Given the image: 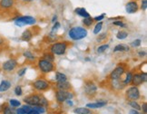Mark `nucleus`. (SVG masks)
<instances>
[{
  "instance_id": "obj_52",
  "label": "nucleus",
  "mask_w": 147,
  "mask_h": 114,
  "mask_svg": "<svg viewBox=\"0 0 147 114\" xmlns=\"http://www.w3.org/2000/svg\"><path fill=\"white\" fill-rule=\"evenodd\" d=\"M27 114H40V113H39L37 111H36V110H34V109H32L29 112H28Z\"/></svg>"
},
{
  "instance_id": "obj_2",
  "label": "nucleus",
  "mask_w": 147,
  "mask_h": 114,
  "mask_svg": "<svg viewBox=\"0 0 147 114\" xmlns=\"http://www.w3.org/2000/svg\"><path fill=\"white\" fill-rule=\"evenodd\" d=\"M67 48H68V43L65 41H60V42H55L53 44H51V46L49 48V51L51 54H53L54 55H64Z\"/></svg>"
},
{
  "instance_id": "obj_14",
  "label": "nucleus",
  "mask_w": 147,
  "mask_h": 114,
  "mask_svg": "<svg viewBox=\"0 0 147 114\" xmlns=\"http://www.w3.org/2000/svg\"><path fill=\"white\" fill-rule=\"evenodd\" d=\"M15 5V0H0V9H10Z\"/></svg>"
},
{
  "instance_id": "obj_13",
  "label": "nucleus",
  "mask_w": 147,
  "mask_h": 114,
  "mask_svg": "<svg viewBox=\"0 0 147 114\" xmlns=\"http://www.w3.org/2000/svg\"><path fill=\"white\" fill-rule=\"evenodd\" d=\"M106 104H107V101H99L92 102V103H87L86 107H87L88 109L94 110V109H99V108H103V107L106 106Z\"/></svg>"
},
{
  "instance_id": "obj_49",
  "label": "nucleus",
  "mask_w": 147,
  "mask_h": 114,
  "mask_svg": "<svg viewBox=\"0 0 147 114\" xmlns=\"http://www.w3.org/2000/svg\"><path fill=\"white\" fill-rule=\"evenodd\" d=\"M129 114H143V113H141V111H136V110L132 109V110H130Z\"/></svg>"
},
{
  "instance_id": "obj_23",
  "label": "nucleus",
  "mask_w": 147,
  "mask_h": 114,
  "mask_svg": "<svg viewBox=\"0 0 147 114\" xmlns=\"http://www.w3.org/2000/svg\"><path fill=\"white\" fill-rule=\"evenodd\" d=\"M55 78L56 82H63L67 81V76L65 74V73L61 72H55Z\"/></svg>"
},
{
  "instance_id": "obj_9",
  "label": "nucleus",
  "mask_w": 147,
  "mask_h": 114,
  "mask_svg": "<svg viewBox=\"0 0 147 114\" xmlns=\"http://www.w3.org/2000/svg\"><path fill=\"white\" fill-rule=\"evenodd\" d=\"M18 66V62L16 59H8L3 62L2 70L5 72H12L16 70V68Z\"/></svg>"
},
{
  "instance_id": "obj_55",
  "label": "nucleus",
  "mask_w": 147,
  "mask_h": 114,
  "mask_svg": "<svg viewBox=\"0 0 147 114\" xmlns=\"http://www.w3.org/2000/svg\"><path fill=\"white\" fill-rule=\"evenodd\" d=\"M5 105V104H1V105H0V112H2V111H3V109H4Z\"/></svg>"
},
{
  "instance_id": "obj_3",
  "label": "nucleus",
  "mask_w": 147,
  "mask_h": 114,
  "mask_svg": "<svg viewBox=\"0 0 147 114\" xmlns=\"http://www.w3.org/2000/svg\"><path fill=\"white\" fill-rule=\"evenodd\" d=\"M37 68L41 73H43V74H47V73L52 72L53 71H55V66L54 62L41 58L37 61Z\"/></svg>"
},
{
  "instance_id": "obj_4",
  "label": "nucleus",
  "mask_w": 147,
  "mask_h": 114,
  "mask_svg": "<svg viewBox=\"0 0 147 114\" xmlns=\"http://www.w3.org/2000/svg\"><path fill=\"white\" fill-rule=\"evenodd\" d=\"M32 87L38 93H44L50 89L51 84L47 80L44 78H38L32 82Z\"/></svg>"
},
{
  "instance_id": "obj_30",
  "label": "nucleus",
  "mask_w": 147,
  "mask_h": 114,
  "mask_svg": "<svg viewBox=\"0 0 147 114\" xmlns=\"http://www.w3.org/2000/svg\"><path fill=\"white\" fill-rule=\"evenodd\" d=\"M109 48V44H101V45H99V46L97 47V49H96V52H97V54H103V53H105V51Z\"/></svg>"
},
{
  "instance_id": "obj_29",
  "label": "nucleus",
  "mask_w": 147,
  "mask_h": 114,
  "mask_svg": "<svg viewBox=\"0 0 147 114\" xmlns=\"http://www.w3.org/2000/svg\"><path fill=\"white\" fill-rule=\"evenodd\" d=\"M103 21H100V22H97V24L95 25L94 28V35H99V33L101 32L102 28H103Z\"/></svg>"
},
{
  "instance_id": "obj_35",
  "label": "nucleus",
  "mask_w": 147,
  "mask_h": 114,
  "mask_svg": "<svg viewBox=\"0 0 147 114\" xmlns=\"http://www.w3.org/2000/svg\"><path fill=\"white\" fill-rule=\"evenodd\" d=\"M107 36H108V34H107V33H102V34H100V35L98 36V37L96 38V41L98 43L105 42V41H106V40H107V38H108Z\"/></svg>"
},
{
  "instance_id": "obj_6",
  "label": "nucleus",
  "mask_w": 147,
  "mask_h": 114,
  "mask_svg": "<svg viewBox=\"0 0 147 114\" xmlns=\"http://www.w3.org/2000/svg\"><path fill=\"white\" fill-rule=\"evenodd\" d=\"M55 95V100L58 103H63L66 100H72L74 98V93L71 91L56 90Z\"/></svg>"
},
{
  "instance_id": "obj_48",
  "label": "nucleus",
  "mask_w": 147,
  "mask_h": 114,
  "mask_svg": "<svg viewBox=\"0 0 147 114\" xmlns=\"http://www.w3.org/2000/svg\"><path fill=\"white\" fill-rule=\"evenodd\" d=\"M137 54H138V55H139V57H141V58H143V57H144L145 55H146V52L144 50H141V51H138L137 52Z\"/></svg>"
},
{
  "instance_id": "obj_47",
  "label": "nucleus",
  "mask_w": 147,
  "mask_h": 114,
  "mask_svg": "<svg viewBox=\"0 0 147 114\" xmlns=\"http://www.w3.org/2000/svg\"><path fill=\"white\" fill-rule=\"evenodd\" d=\"M140 74H141V77H142V79H143V81H144V82H147V73L144 72H140Z\"/></svg>"
},
{
  "instance_id": "obj_42",
  "label": "nucleus",
  "mask_w": 147,
  "mask_h": 114,
  "mask_svg": "<svg viewBox=\"0 0 147 114\" xmlns=\"http://www.w3.org/2000/svg\"><path fill=\"white\" fill-rule=\"evenodd\" d=\"M139 8H141L144 11L147 9V0H142L141 1V7H139Z\"/></svg>"
},
{
  "instance_id": "obj_7",
  "label": "nucleus",
  "mask_w": 147,
  "mask_h": 114,
  "mask_svg": "<svg viewBox=\"0 0 147 114\" xmlns=\"http://www.w3.org/2000/svg\"><path fill=\"white\" fill-rule=\"evenodd\" d=\"M125 98L127 101H138L141 99V93L137 86H130L125 91Z\"/></svg>"
},
{
  "instance_id": "obj_40",
  "label": "nucleus",
  "mask_w": 147,
  "mask_h": 114,
  "mask_svg": "<svg viewBox=\"0 0 147 114\" xmlns=\"http://www.w3.org/2000/svg\"><path fill=\"white\" fill-rule=\"evenodd\" d=\"M141 44H142V41H141V39H135L134 41H133L131 43V46L132 47H139Z\"/></svg>"
},
{
  "instance_id": "obj_46",
  "label": "nucleus",
  "mask_w": 147,
  "mask_h": 114,
  "mask_svg": "<svg viewBox=\"0 0 147 114\" xmlns=\"http://www.w3.org/2000/svg\"><path fill=\"white\" fill-rule=\"evenodd\" d=\"M16 114H26V112L23 110V108L18 107V108H16Z\"/></svg>"
},
{
  "instance_id": "obj_16",
  "label": "nucleus",
  "mask_w": 147,
  "mask_h": 114,
  "mask_svg": "<svg viewBox=\"0 0 147 114\" xmlns=\"http://www.w3.org/2000/svg\"><path fill=\"white\" fill-rule=\"evenodd\" d=\"M55 88L57 90H63V91H71L72 90V85L71 83L66 81L63 82H56Z\"/></svg>"
},
{
  "instance_id": "obj_50",
  "label": "nucleus",
  "mask_w": 147,
  "mask_h": 114,
  "mask_svg": "<svg viewBox=\"0 0 147 114\" xmlns=\"http://www.w3.org/2000/svg\"><path fill=\"white\" fill-rule=\"evenodd\" d=\"M5 38L2 36H0V46H3V45L5 44Z\"/></svg>"
},
{
  "instance_id": "obj_32",
  "label": "nucleus",
  "mask_w": 147,
  "mask_h": 114,
  "mask_svg": "<svg viewBox=\"0 0 147 114\" xmlns=\"http://www.w3.org/2000/svg\"><path fill=\"white\" fill-rule=\"evenodd\" d=\"M43 59L54 62H55V55H54L53 54H51L50 52H49V53H48V52H47V53H45L44 55H43Z\"/></svg>"
},
{
  "instance_id": "obj_38",
  "label": "nucleus",
  "mask_w": 147,
  "mask_h": 114,
  "mask_svg": "<svg viewBox=\"0 0 147 114\" xmlns=\"http://www.w3.org/2000/svg\"><path fill=\"white\" fill-rule=\"evenodd\" d=\"M14 93L16 96H22V94H23V90H22L21 85H16L15 87Z\"/></svg>"
},
{
  "instance_id": "obj_10",
  "label": "nucleus",
  "mask_w": 147,
  "mask_h": 114,
  "mask_svg": "<svg viewBox=\"0 0 147 114\" xmlns=\"http://www.w3.org/2000/svg\"><path fill=\"white\" fill-rule=\"evenodd\" d=\"M126 69H125V66H123L122 64H118L117 67L115 69H114L109 75L110 80H117V79H121L122 76L124 74Z\"/></svg>"
},
{
  "instance_id": "obj_24",
  "label": "nucleus",
  "mask_w": 147,
  "mask_h": 114,
  "mask_svg": "<svg viewBox=\"0 0 147 114\" xmlns=\"http://www.w3.org/2000/svg\"><path fill=\"white\" fill-rule=\"evenodd\" d=\"M124 74H125V77H124V79L123 80V83L124 86H127V85H130L131 84V82H132V78H133V74L134 73L131 72V71H129V72H124Z\"/></svg>"
},
{
  "instance_id": "obj_51",
  "label": "nucleus",
  "mask_w": 147,
  "mask_h": 114,
  "mask_svg": "<svg viewBox=\"0 0 147 114\" xmlns=\"http://www.w3.org/2000/svg\"><path fill=\"white\" fill-rule=\"evenodd\" d=\"M65 102H66V104L68 105V106H70V107H73L74 106V102H73L72 100H66Z\"/></svg>"
},
{
  "instance_id": "obj_45",
  "label": "nucleus",
  "mask_w": 147,
  "mask_h": 114,
  "mask_svg": "<svg viewBox=\"0 0 147 114\" xmlns=\"http://www.w3.org/2000/svg\"><path fill=\"white\" fill-rule=\"evenodd\" d=\"M105 14H102V15H100L98 16H95V17L94 18V21H95V22H100V21H102V20L105 18Z\"/></svg>"
},
{
  "instance_id": "obj_11",
  "label": "nucleus",
  "mask_w": 147,
  "mask_h": 114,
  "mask_svg": "<svg viewBox=\"0 0 147 114\" xmlns=\"http://www.w3.org/2000/svg\"><path fill=\"white\" fill-rule=\"evenodd\" d=\"M40 95L38 93H33L30 95H27L24 98V101L26 102V104H28L32 107L39 105V101H40Z\"/></svg>"
},
{
  "instance_id": "obj_25",
  "label": "nucleus",
  "mask_w": 147,
  "mask_h": 114,
  "mask_svg": "<svg viewBox=\"0 0 147 114\" xmlns=\"http://www.w3.org/2000/svg\"><path fill=\"white\" fill-rule=\"evenodd\" d=\"M94 18L91 17V16L84 18V20H83V25L84 27H91L94 25Z\"/></svg>"
},
{
  "instance_id": "obj_31",
  "label": "nucleus",
  "mask_w": 147,
  "mask_h": 114,
  "mask_svg": "<svg viewBox=\"0 0 147 114\" xmlns=\"http://www.w3.org/2000/svg\"><path fill=\"white\" fill-rule=\"evenodd\" d=\"M8 103H9V106H11L12 108H18V107L21 106L20 101L16 100V99H11V100H9Z\"/></svg>"
},
{
  "instance_id": "obj_18",
  "label": "nucleus",
  "mask_w": 147,
  "mask_h": 114,
  "mask_svg": "<svg viewBox=\"0 0 147 114\" xmlns=\"http://www.w3.org/2000/svg\"><path fill=\"white\" fill-rule=\"evenodd\" d=\"M111 85H112V88L114 90H123L124 85L122 82V80L120 79H117V80H111Z\"/></svg>"
},
{
  "instance_id": "obj_26",
  "label": "nucleus",
  "mask_w": 147,
  "mask_h": 114,
  "mask_svg": "<svg viewBox=\"0 0 147 114\" xmlns=\"http://www.w3.org/2000/svg\"><path fill=\"white\" fill-rule=\"evenodd\" d=\"M2 114H16V109L9 105H5L2 111Z\"/></svg>"
},
{
  "instance_id": "obj_1",
  "label": "nucleus",
  "mask_w": 147,
  "mask_h": 114,
  "mask_svg": "<svg viewBox=\"0 0 147 114\" xmlns=\"http://www.w3.org/2000/svg\"><path fill=\"white\" fill-rule=\"evenodd\" d=\"M88 35V31L86 27L83 26H73L68 31L69 37L74 41H79L86 38Z\"/></svg>"
},
{
  "instance_id": "obj_41",
  "label": "nucleus",
  "mask_w": 147,
  "mask_h": 114,
  "mask_svg": "<svg viewBox=\"0 0 147 114\" xmlns=\"http://www.w3.org/2000/svg\"><path fill=\"white\" fill-rule=\"evenodd\" d=\"M26 72H27V68L26 67H23V68H21V69H19L18 71V75L19 77H23L26 73Z\"/></svg>"
},
{
  "instance_id": "obj_15",
  "label": "nucleus",
  "mask_w": 147,
  "mask_h": 114,
  "mask_svg": "<svg viewBox=\"0 0 147 114\" xmlns=\"http://www.w3.org/2000/svg\"><path fill=\"white\" fill-rule=\"evenodd\" d=\"M144 83V81L142 77H141V74L138 72L136 73H134L133 74V78H132V82H131V84L134 85V86H140V85H142Z\"/></svg>"
},
{
  "instance_id": "obj_5",
  "label": "nucleus",
  "mask_w": 147,
  "mask_h": 114,
  "mask_svg": "<svg viewBox=\"0 0 147 114\" xmlns=\"http://www.w3.org/2000/svg\"><path fill=\"white\" fill-rule=\"evenodd\" d=\"M14 23L16 26L23 27L25 25H35L36 23V20L35 17H33L31 15H23L18 16L14 20Z\"/></svg>"
},
{
  "instance_id": "obj_12",
  "label": "nucleus",
  "mask_w": 147,
  "mask_h": 114,
  "mask_svg": "<svg viewBox=\"0 0 147 114\" xmlns=\"http://www.w3.org/2000/svg\"><path fill=\"white\" fill-rule=\"evenodd\" d=\"M139 10V5L137 1H130L125 5V11L128 14H134Z\"/></svg>"
},
{
  "instance_id": "obj_44",
  "label": "nucleus",
  "mask_w": 147,
  "mask_h": 114,
  "mask_svg": "<svg viewBox=\"0 0 147 114\" xmlns=\"http://www.w3.org/2000/svg\"><path fill=\"white\" fill-rule=\"evenodd\" d=\"M141 111H143V114H147V103L143 102L142 106H141Z\"/></svg>"
},
{
  "instance_id": "obj_36",
  "label": "nucleus",
  "mask_w": 147,
  "mask_h": 114,
  "mask_svg": "<svg viewBox=\"0 0 147 114\" xmlns=\"http://www.w3.org/2000/svg\"><path fill=\"white\" fill-rule=\"evenodd\" d=\"M33 109H34V110H36V111H37L40 114H44V113H46V112H47V108H46V107H44V106H41V105L34 106V107H33Z\"/></svg>"
},
{
  "instance_id": "obj_22",
  "label": "nucleus",
  "mask_w": 147,
  "mask_h": 114,
  "mask_svg": "<svg viewBox=\"0 0 147 114\" xmlns=\"http://www.w3.org/2000/svg\"><path fill=\"white\" fill-rule=\"evenodd\" d=\"M76 114H93L91 109H88L87 107H78L74 110Z\"/></svg>"
},
{
  "instance_id": "obj_54",
  "label": "nucleus",
  "mask_w": 147,
  "mask_h": 114,
  "mask_svg": "<svg viewBox=\"0 0 147 114\" xmlns=\"http://www.w3.org/2000/svg\"><path fill=\"white\" fill-rule=\"evenodd\" d=\"M22 2H24V3H31V2H33L34 0H21Z\"/></svg>"
},
{
  "instance_id": "obj_28",
  "label": "nucleus",
  "mask_w": 147,
  "mask_h": 114,
  "mask_svg": "<svg viewBox=\"0 0 147 114\" xmlns=\"http://www.w3.org/2000/svg\"><path fill=\"white\" fill-rule=\"evenodd\" d=\"M23 56L26 59L29 60V61H35L36 59V57L31 52V51H25V52L23 53Z\"/></svg>"
},
{
  "instance_id": "obj_17",
  "label": "nucleus",
  "mask_w": 147,
  "mask_h": 114,
  "mask_svg": "<svg viewBox=\"0 0 147 114\" xmlns=\"http://www.w3.org/2000/svg\"><path fill=\"white\" fill-rule=\"evenodd\" d=\"M12 84L8 80H2L0 82V93H5L11 88Z\"/></svg>"
},
{
  "instance_id": "obj_39",
  "label": "nucleus",
  "mask_w": 147,
  "mask_h": 114,
  "mask_svg": "<svg viewBox=\"0 0 147 114\" xmlns=\"http://www.w3.org/2000/svg\"><path fill=\"white\" fill-rule=\"evenodd\" d=\"M60 27H61V24L58 21H56L55 23H54V25L52 27V29H51V34H54L55 32H56Z\"/></svg>"
},
{
  "instance_id": "obj_33",
  "label": "nucleus",
  "mask_w": 147,
  "mask_h": 114,
  "mask_svg": "<svg viewBox=\"0 0 147 114\" xmlns=\"http://www.w3.org/2000/svg\"><path fill=\"white\" fill-rule=\"evenodd\" d=\"M127 36H128V33L126 31L121 30L116 34V38L118 40H123V39H125Z\"/></svg>"
},
{
  "instance_id": "obj_43",
  "label": "nucleus",
  "mask_w": 147,
  "mask_h": 114,
  "mask_svg": "<svg viewBox=\"0 0 147 114\" xmlns=\"http://www.w3.org/2000/svg\"><path fill=\"white\" fill-rule=\"evenodd\" d=\"M22 108H23V110L25 111L26 114H27L28 112H29V111L33 109V107H32V106H30V105H28V104H25V105H23V106H22Z\"/></svg>"
},
{
  "instance_id": "obj_34",
  "label": "nucleus",
  "mask_w": 147,
  "mask_h": 114,
  "mask_svg": "<svg viewBox=\"0 0 147 114\" xmlns=\"http://www.w3.org/2000/svg\"><path fill=\"white\" fill-rule=\"evenodd\" d=\"M39 105H41V106H44V107H48L49 105V101L45 97L44 95H40V101H39Z\"/></svg>"
},
{
  "instance_id": "obj_53",
  "label": "nucleus",
  "mask_w": 147,
  "mask_h": 114,
  "mask_svg": "<svg viewBox=\"0 0 147 114\" xmlns=\"http://www.w3.org/2000/svg\"><path fill=\"white\" fill-rule=\"evenodd\" d=\"M57 15H55L54 16H53V18H52V20H51V22H52L53 23V24H54V23H55L56 21H57Z\"/></svg>"
},
{
  "instance_id": "obj_20",
  "label": "nucleus",
  "mask_w": 147,
  "mask_h": 114,
  "mask_svg": "<svg viewBox=\"0 0 147 114\" xmlns=\"http://www.w3.org/2000/svg\"><path fill=\"white\" fill-rule=\"evenodd\" d=\"M75 13L79 15V16H81V17L83 18H86V17H89L90 16V14L87 12V11L86 10V8L84 7H76L75 9Z\"/></svg>"
},
{
  "instance_id": "obj_27",
  "label": "nucleus",
  "mask_w": 147,
  "mask_h": 114,
  "mask_svg": "<svg viewBox=\"0 0 147 114\" xmlns=\"http://www.w3.org/2000/svg\"><path fill=\"white\" fill-rule=\"evenodd\" d=\"M128 105L134 110L141 111V105L138 103L137 101H128Z\"/></svg>"
},
{
  "instance_id": "obj_19",
  "label": "nucleus",
  "mask_w": 147,
  "mask_h": 114,
  "mask_svg": "<svg viewBox=\"0 0 147 114\" xmlns=\"http://www.w3.org/2000/svg\"><path fill=\"white\" fill-rule=\"evenodd\" d=\"M33 38V32L31 29H26L25 30L21 35V39L25 42H29Z\"/></svg>"
},
{
  "instance_id": "obj_21",
  "label": "nucleus",
  "mask_w": 147,
  "mask_h": 114,
  "mask_svg": "<svg viewBox=\"0 0 147 114\" xmlns=\"http://www.w3.org/2000/svg\"><path fill=\"white\" fill-rule=\"evenodd\" d=\"M130 50V47L128 45L124 44H116L115 47L114 48V53H121V52H128Z\"/></svg>"
},
{
  "instance_id": "obj_8",
  "label": "nucleus",
  "mask_w": 147,
  "mask_h": 114,
  "mask_svg": "<svg viewBox=\"0 0 147 114\" xmlns=\"http://www.w3.org/2000/svg\"><path fill=\"white\" fill-rule=\"evenodd\" d=\"M98 91L97 85L95 84L92 80H86V82L84 83V92L87 96L92 97L96 94Z\"/></svg>"
},
{
  "instance_id": "obj_37",
  "label": "nucleus",
  "mask_w": 147,
  "mask_h": 114,
  "mask_svg": "<svg viewBox=\"0 0 147 114\" xmlns=\"http://www.w3.org/2000/svg\"><path fill=\"white\" fill-rule=\"evenodd\" d=\"M113 25H115V26H119V27H121V28H126L127 27V25H126V24L124 22H123V21H121V20H117V21H114L112 23Z\"/></svg>"
}]
</instances>
